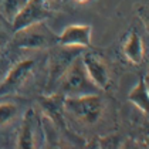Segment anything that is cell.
<instances>
[{
    "instance_id": "obj_1",
    "label": "cell",
    "mask_w": 149,
    "mask_h": 149,
    "mask_svg": "<svg viewBox=\"0 0 149 149\" xmlns=\"http://www.w3.org/2000/svg\"><path fill=\"white\" fill-rule=\"evenodd\" d=\"M105 109L104 100L98 94L80 97H64V114L72 116L85 126H92L101 121Z\"/></svg>"
},
{
    "instance_id": "obj_2",
    "label": "cell",
    "mask_w": 149,
    "mask_h": 149,
    "mask_svg": "<svg viewBox=\"0 0 149 149\" xmlns=\"http://www.w3.org/2000/svg\"><path fill=\"white\" fill-rule=\"evenodd\" d=\"M58 92L64 97H80L87 94H97L98 88L92 84L84 68L81 54L74 58L58 80Z\"/></svg>"
},
{
    "instance_id": "obj_3",
    "label": "cell",
    "mask_w": 149,
    "mask_h": 149,
    "mask_svg": "<svg viewBox=\"0 0 149 149\" xmlns=\"http://www.w3.org/2000/svg\"><path fill=\"white\" fill-rule=\"evenodd\" d=\"M58 40V34L50 30L46 22L30 24L23 27L13 36V46L22 50H44L56 46Z\"/></svg>"
},
{
    "instance_id": "obj_4",
    "label": "cell",
    "mask_w": 149,
    "mask_h": 149,
    "mask_svg": "<svg viewBox=\"0 0 149 149\" xmlns=\"http://www.w3.org/2000/svg\"><path fill=\"white\" fill-rule=\"evenodd\" d=\"M34 68V58H23L19 63L12 64L9 71H7V74H6V77L0 82V98L20 90L27 82V80L33 75Z\"/></svg>"
},
{
    "instance_id": "obj_5",
    "label": "cell",
    "mask_w": 149,
    "mask_h": 149,
    "mask_svg": "<svg viewBox=\"0 0 149 149\" xmlns=\"http://www.w3.org/2000/svg\"><path fill=\"white\" fill-rule=\"evenodd\" d=\"M53 16L50 3L47 0H27L20 12L16 14L12 22L13 31H17L30 24L46 22Z\"/></svg>"
},
{
    "instance_id": "obj_6",
    "label": "cell",
    "mask_w": 149,
    "mask_h": 149,
    "mask_svg": "<svg viewBox=\"0 0 149 149\" xmlns=\"http://www.w3.org/2000/svg\"><path fill=\"white\" fill-rule=\"evenodd\" d=\"M81 60L84 64V68L87 71L90 80L98 90H108L111 84V72L107 61L100 54L94 51H84L81 53Z\"/></svg>"
},
{
    "instance_id": "obj_7",
    "label": "cell",
    "mask_w": 149,
    "mask_h": 149,
    "mask_svg": "<svg viewBox=\"0 0 149 149\" xmlns=\"http://www.w3.org/2000/svg\"><path fill=\"white\" fill-rule=\"evenodd\" d=\"M53 51L50 54V71H48V87H56L58 84L60 77L70 65V63L82 53V48H74V47L56 46L51 47Z\"/></svg>"
},
{
    "instance_id": "obj_8",
    "label": "cell",
    "mask_w": 149,
    "mask_h": 149,
    "mask_svg": "<svg viewBox=\"0 0 149 149\" xmlns=\"http://www.w3.org/2000/svg\"><path fill=\"white\" fill-rule=\"evenodd\" d=\"M91 34L92 27L90 24H70L58 34L57 44L85 50L91 46Z\"/></svg>"
},
{
    "instance_id": "obj_9",
    "label": "cell",
    "mask_w": 149,
    "mask_h": 149,
    "mask_svg": "<svg viewBox=\"0 0 149 149\" xmlns=\"http://www.w3.org/2000/svg\"><path fill=\"white\" fill-rule=\"evenodd\" d=\"M40 118L36 112L34 108H30L24 115L22 125H20V134L16 146L20 149H33L36 148L37 141V132L40 131Z\"/></svg>"
},
{
    "instance_id": "obj_10",
    "label": "cell",
    "mask_w": 149,
    "mask_h": 149,
    "mask_svg": "<svg viewBox=\"0 0 149 149\" xmlns=\"http://www.w3.org/2000/svg\"><path fill=\"white\" fill-rule=\"evenodd\" d=\"M41 114L48 118L54 126H63V116H64V95L61 92H53L47 97H41L38 100Z\"/></svg>"
},
{
    "instance_id": "obj_11",
    "label": "cell",
    "mask_w": 149,
    "mask_h": 149,
    "mask_svg": "<svg viewBox=\"0 0 149 149\" xmlns=\"http://www.w3.org/2000/svg\"><path fill=\"white\" fill-rule=\"evenodd\" d=\"M122 54L134 65H141L145 57V43L142 36L135 29H132L122 43Z\"/></svg>"
},
{
    "instance_id": "obj_12",
    "label": "cell",
    "mask_w": 149,
    "mask_h": 149,
    "mask_svg": "<svg viewBox=\"0 0 149 149\" xmlns=\"http://www.w3.org/2000/svg\"><path fill=\"white\" fill-rule=\"evenodd\" d=\"M128 101L132 102L143 115L148 116V104H149V84L146 75H141L136 85L128 94Z\"/></svg>"
},
{
    "instance_id": "obj_13",
    "label": "cell",
    "mask_w": 149,
    "mask_h": 149,
    "mask_svg": "<svg viewBox=\"0 0 149 149\" xmlns=\"http://www.w3.org/2000/svg\"><path fill=\"white\" fill-rule=\"evenodd\" d=\"M27 0H0V14L1 17L12 24L16 14L20 12Z\"/></svg>"
},
{
    "instance_id": "obj_14",
    "label": "cell",
    "mask_w": 149,
    "mask_h": 149,
    "mask_svg": "<svg viewBox=\"0 0 149 149\" xmlns=\"http://www.w3.org/2000/svg\"><path fill=\"white\" fill-rule=\"evenodd\" d=\"M19 107L13 101H0V126L9 125L17 116Z\"/></svg>"
},
{
    "instance_id": "obj_15",
    "label": "cell",
    "mask_w": 149,
    "mask_h": 149,
    "mask_svg": "<svg viewBox=\"0 0 149 149\" xmlns=\"http://www.w3.org/2000/svg\"><path fill=\"white\" fill-rule=\"evenodd\" d=\"M10 65H12V63H10L9 58H0V82L6 77V74H7V71L10 68Z\"/></svg>"
},
{
    "instance_id": "obj_16",
    "label": "cell",
    "mask_w": 149,
    "mask_h": 149,
    "mask_svg": "<svg viewBox=\"0 0 149 149\" xmlns=\"http://www.w3.org/2000/svg\"><path fill=\"white\" fill-rule=\"evenodd\" d=\"M7 38H9V37H7V34H6V31L0 27V43H4Z\"/></svg>"
},
{
    "instance_id": "obj_17",
    "label": "cell",
    "mask_w": 149,
    "mask_h": 149,
    "mask_svg": "<svg viewBox=\"0 0 149 149\" xmlns=\"http://www.w3.org/2000/svg\"><path fill=\"white\" fill-rule=\"evenodd\" d=\"M75 1H77V3H80V4H84V3H87L88 0H75Z\"/></svg>"
},
{
    "instance_id": "obj_18",
    "label": "cell",
    "mask_w": 149,
    "mask_h": 149,
    "mask_svg": "<svg viewBox=\"0 0 149 149\" xmlns=\"http://www.w3.org/2000/svg\"><path fill=\"white\" fill-rule=\"evenodd\" d=\"M47 1H48V3L51 4V1H58V0H47Z\"/></svg>"
}]
</instances>
